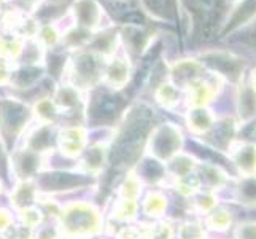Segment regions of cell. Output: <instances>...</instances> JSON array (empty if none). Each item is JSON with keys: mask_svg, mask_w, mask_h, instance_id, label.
<instances>
[{"mask_svg": "<svg viewBox=\"0 0 256 239\" xmlns=\"http://www.w3.org/2000/svg\"><path fill=\"white\" fill-rule=\"evenodd\" d=\"M129 74H130V69H129L128 61L122 58H113L107 64V67H105L102 77H104V82L108 86L121 90V88H124L126 83L129 82Z\"/></svg>", "mask_w": 256, "mask_h": 239, "instance_id": "obj_5", "label": "cell"}, {"mask_svg": "<svg viewBox=\"0 0 256 239\" xmlns=\"http://www.w3.org/2000/svg\"><path fill=\"white\" fill-rule=\"evenodd\" d=\"M58 145L68 158L80 156L86 147V129L76 126L64 128L58 134Z\"/></svg>", "mask_w": 256, "mask_h": 239, "instance_id": "obj_3", "label": "cell"}, {"mask_svg": "<svg viewBox=\"0 0 256 239\" xmlns=\"http://www.w3.org/2000/svg\"><path fill=\"white\" fill-rule=\"evenodd\" d=\"M12 222H13V217H12V214L8 212L6 209H0V231H6L8 228H10V225H12Z\"/></svg>", "mask_w": 256, "mask_h": 239, "instance_id": "obj_15", "label": "cell"}, {"mask_svg": "<svg viewBox=\"0 0 256 239\" xmlns=\"http://www.w3.org/2000/svg\"><path fill=\"white\" fill-rule=\"evenodd\" d=\"M0 239H6V237H4V236H0Z\"/></svg>", "mask_w": 256, "mask_h": 239, "instance_id": "obj_22", "label": "cell"}, {"mask_svg": "<svg viewBox=\"0 0 256 239\" xmlns=\"http://www.w3.org/2000/svg\"><path fill=\"white\" fill-rule=\"evenodd\" d=\"M72 12L76 24L86 31H92L100 24L102 8L96 0H75Z\"/></svg>", "mask_w": 256, "mask_h": 239, "instance_id": "obj_4", "label": "cell"}, {"mask_svg": "<svg viewBox=\"0 0 256 239\" xmlns=\"http://www.w3.org/2000/svg\"><path fill=\"white\" fill-rule=\"evenodd\" d=\"M137 212V202L136 199L130 198H122L113 210V217L120 220V222H128V220L134 218Z\"/></svg>", "mask_w": 256, "mask_h": 239, "instance_id": "obj_6", "label": "cell"}, {"mask_svg": "<svg viewBox=\"0 0 256 239\" xmlns=\"http://www.w3.org/2000/svg\"><path fill=\"white\" fill-rule=\"evenodd\" d=\"M12 78H13V72L10 69V64H8L6 59L0 58V86L6 85Z\"/></svg>", "mask_w": 256, "mask_h": 239, "instance_id": "obj_12", "label": "cell"}, {"mask_svg": "<svg viewBox=\"0 0 256 239\" xmlns=\"http://www.w3.org/2000/svg\"><path fill=\"white\" fill-rule=\"evenodd\" d=\"M192 7H196L198 10H202V12H210L214 10L215 5L218 0H190Z\"/></svg>", "mask_w": 256, "mask_h": 239, "instance_id": "obj_14", "label": "cell"}, {"mask_svg": "<svg viewBox=\"0 0 256 239\" xmlns=\"http://www.w3.org/2000/svg\"><path fill=\"white\" fill-rule=\"evenodd\" d=\"M35 113H37L42 125H51L58 117V107H56V104L51 102L50 99H43L35 105Z\"/></svg>", "mask_w": 256, "mask_h": 239, "instance_id": "obj_7", "label": "cell"}, {"mask_svg": "<svg viewBox=\"0 0 256 239\" xmlns=\"http://www.w3.org/2000/svg\"><path fill=\"white\" fill-rule=\"evenodd\" d=\"M48 2H51V4H59V2H62V0H48Z\"/></svg>", "mask_w": 256, "mask_h": 239, "instance_id": "obj_18", "label": "cell"}, {"mask_svg": "<svg viewBox=\"0 0 256 239\" xmlns=\"http://www.w3.org/2000/svg\"><path fill=\"white\" fill-rule=\"evenodd\" d=\"M20 220L22 222V226H28V228H35L42 223L43 220V212L37 207H22L20 210Z\"/></svg>", "mask_w": 256, "mask_h": 239, "instance_id": "obj_10", "label": "cell"}, {"mask_svg": "<svg viewBox=\"0 0 256 239\" xmlns=\"http://www.w3.org/2000/svg\"><path fill=\"white\" fill-rule=\"evenodd\" d=\"M24 50L22 43L18 39H0V58L2 59H16Z\"/></svg>", "mask_w": 256, "mask_h": 239, "instance_id": "obj_8", "label": "cell"}, {"mask_svg": "<svg viewBox=\"0 0 256 239\" xmlns=\"http://www.w3.org/2000/svg\"><path fill=\"white\" fill-rule=\"evenodd\" d=\"M59 229L68 239H83L100 229V215L97 209L84 202H74L62 207Z\"/></svg>", "mask_w": 256, "mask_h": 239, "instance_id": "obj_1", "label": "cell"}, {"mask_svg": "<svg viewBox=\"0 0 256 239\" xmlns=\"http://www.w3.org/2000/svg\"><path fill=\"white\" fill-rule=\"evenodd\" d=\"M5 2H8V0H0V5H4Z\"/></svg>", "mask_w": 256, "mask_h": 239, "instance_id": "obj_19", "label": "cell"}, {"mask_svg": "<svg viewBox=\"0 0 256 239\" xmlns=\"http://www.w3.org/2000/svg\"><path fill=\"white\" fill-rule=\"evenodd\" d=\"M29 2H37V0H29Z\"/></svg>", "mask_w": 256, "mask_h": 239, "instance_id": "obj_20", "label": "cell"}, {"mask_svg": "<svg viewBox=\"0 0 256 239\" xmlns=\"http://www.w3.org/2000/svg\"><path fill=\"white\" fill-rule=\"evenodd\" d=\"M116 239H142V234H140V231L134 226H124L118 233Z\"/></svg>", "mask_w": 256, "mask_h": 239, "instance_id": "obj_13", "label": "cell"}, {"mask_svg": "<svg viewBox=\"0 0 256 239\" xmlns=\"http://www.w3.org/2000/svg\"><path fill=\"white\" fill-rule=\"evenodd\" d=\"M40 39H42L43 43H45V45H54V43L59 40V34H58L54 26L50 24V26H45V28H42Z\"/></svg>", "mask_w": 256, "mask_h": 239, "instance_id": "obj_11", "label": "cell"}, {"mask_svg": "<svg viewBox=\"0 0 256 239\" xmlns=\"http://www.w3.org/2000/svg\"><path fill=\"white\" fill-rule=\"evenodd\" d=\"M37 239H58V233L51 228H42L37 234Z\"/></svg>", "mask_w": 256, "mask_h": 239, "instance_id": "obj_17", "label": "cell"}, {"mask_svg": "<svg viewBox=\"0 0 256 239\" xmlns=\"http://www.w3.org/2000/svg\"><path fill=\"white\" fill-rule=\"evenodd\" d=\"M14 239H32V231L28 226H18L16 233H14Z\"/></svg>", "mask_w": 256, "mask_h": 239, "instance_id": "obj_16", "label": "cell"}, {"mask_svg": "<svg viewBox=\"0 0 256 239\" xmlns=\"http://www.w3.org/2000/svg\"><path fill=\"white\" fill-rule=\"evenodd\" d=\"M145 8L156 16L169 18L174 15V0H144Z\"/></svg>", "mask_w": 256, "mask_h": 239, "instance_id": "obj_9", "label": "cell"}, {"mask_svg": "<svg viewBox=\"0 0 256 239\" xmlns=\"http://www.w3.org/2000/svg\"><path fill=\"white\" fill-rule=\"evenodd\" d=\"M0 193H2V185H0Z\"/></svg>", "mask_w": 256, "mask_h": 239, "instance_id": "obj_21", "label": "cell"}, {"mask_svg": "<svg viewBox=\"0 0 256 239\" xmlns=\"http://www.w3.org/2000/svg\"><path fill=\"white\" fill-rule=\"evenodd\" d=\"M74 80L78 86L91 88L96 82L102 78L104 69L100 67L99 56L96 53H80L72 63Z\"/></svg>", "mask_w": 256, "mask_h": 239, "instance_id": "obj_2", "label": "cell"}]
</instances>
